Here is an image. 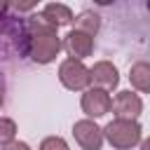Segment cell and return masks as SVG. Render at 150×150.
<instances>
[{
  "instance_id": "1",
  "label": "cell",
  "mask_w": 150,
  "mask_h": 150,
  "mask_svg": "<svg viewBox=\"0 0 150 150\" xmlns=\"http://www.w3.org/2000/svg\"><path fill=\"white\" fill-rule=\"evenodd\" d=\"M30 42H33V59L35 61H42V63L52 61L56 56L59 47H61V42L56 38V28L49 26L47 21H40L38 23V30L33 33Z\"/></svg>"
},
{
  "instance_id": "2",
  "label": "cell",
  "mask_w": 150,
  "mask_h": 150,
  "mask_svg": "<svg viewBox=\"0 0 150 150\" xmlns=\"http://www.w3.org/2000/svg\"><path fill=\"white\" fill-rule=\"evenodd\" d=\"M105 134H108V138H110L112 145L127 148V145H131L138 138V127L131 124V122H127V120H117V122H110L108 124Z\"/></svg>"
},
{
  "instance_id": "3",
  "label": "cell",
  "mask_w": 150,
  "mask_h": 150,
  "mask_svg": "<svg viewBox=\"0 0 150 150\" xmlns=\"http://www.w3.org/2000/svg\"><path fill=\"white\" fill-rule=\"evenodd\" d=\"M61 80H63V84L70 87V89H82V87L89 82V70H87L80 61L68 59V61L61 66Z\"/></svg>"
},
{
  "instance_id": "4",
  "label": "cell",
  "mask_w": 150,
  "mask_h": 150,
  "mask_svg": "<svg viewBox=\"0 0 150 150\" xmlns=\"http://www.w3.org/2000/svg\"><path fill=\"white\" fill-rule=\"evenodd\" d=\"M82 108H84L89 115H94V117L105 115L108 108H110V96H108L105 91H101V89H91V91L84 94V98H82Z\"/></svg>"
},
{
  "instance_id": "5",
  "label": "cell",
  "mask_w": 150,
  "mask_h": 150,
  "mask_svg": "<svg viewBox=\"0 0 150 150\" xmlns=\"http://www.w3.org/2000/svg\"><path fill=\"white\" fill-rule=\"evenodd\" d=\"M66 49H68L73 56L82 59V56H87V54L91 52V38H89L87 33L70 30V33L66 35Z\"/></svg>"
},
{
  "instance_id": "6",
  "label": "cell",
  "mask_w": 150,
  "mask_h": 150,
  "mask_svg": "<svg viewBox=\"0 0 150 150\" xmlns=\"http://www.w3.org/2000/svg\"><path fill=\"white\" fill-rule=\"evenodd\" d=\"M75 136L87 150H98L101 148V134L91 122H77L75 124Z\"/></svg>"
},
{
  "instance_id": "7",
  "label": "cell",
  "mask_w": 150,
  "mask_h": 150,
  "mask_svg": "<svg viewBox=\"0 0 150 150\" xmlns=\"http://www.w3.org/2000/svg\"><path fill=\"white\" fill-rule=\"evenodd\" d=\"M42 21H47L49 26H61V23H68L73 21V12L66 7V5H59V2H52L42 9Z\"/></svg>"
},
{
  "instance_id": "8",
  "label": "cell",
  "mask_w": 150,
  "mask_h": 150,
  "mask_svg": "<svg viewBox=\"0 0 150 150\" xmlns=\"http://www.w3.org/2000/svg\"><path fill=\"white\" fill-rule=\"evenodd\" d=\"M115 108H117V115H122V117H131V115H138V110H141V101H138L134 94L122 91V94L117 96V101H115Z\"/></svg>"
},
{
  "instance_id": "9",
  "label": "cell",
  "mask_w": 150,
  "mask_h": 150,
  "mask_svg": "<svg viewBox=\"0 0 150 150\" xmlns=\"http://www.w3.org/2000/svg\"><path fill=\"white\" fill-rule=\"evenodd\" d=\"M89 77H94L96 82H101V84H105V87H115V84H117V70H115L110 63H105V61L96 63Z\"/></svg>"
},
{
  "instance_id": "10",
  "label": "cell",
  "mask_w": 150,
  "mask_h": 150,
  "mask_svg": "<svg viewBox=\"0 0 150 150\" xmlns=\"http://www.w3.org/2000/svg\"><path fill=\"white\" fill-rule=\"evenodd\" d=\"M96 28H98V16H96V14L84 12V14H80V16H77V28H75V30L87 33V35H94V30H96Z\"/></svg>"
},
{
  "instance_id": "11",
  "label": "cell",
  "mask_w": 150,
  "mask_h": 150,
  "mask_svg": "<svg viewBox=\"0 0 150 150\" xmlns=\"http://www.w3.org/2000/svg\"><path fill=\"white\" fill-rule=\"evenodd\" d=\"M148 66L145 63H138V66H134V70H131V80H134V84L138 87V89H148Z\"/></svg>"
},
{
  "instance_id": "12",
  "label": "cell",
  "mask_w": 150,
  "mask_h": 150,
  "mask_svg": "<svg viewBox=\"0 0 150 150\" xmlns=\"http://www.w3.org/2000/svg\"><path fill=\"white\" fill-rule=\"evenodd\" d=\"M14 136V124L9 120H0V143H7Z\"/></svg>"
},
{
  "instance_id": "13",
  "label": "cell",
  "mask_w": 150,
  "mask_h": 150,
  "mask_svg": "<svg viewBox=\"0 0 150 150\" xmlns=\"http://www.w3.org/2000/svg\"><path fill=\"white\" fill-rule=\"evenodd\" d=\"M42 150H66V143L61 138H49L42 143Z\"/></svg>"
},
{
  "instance_id": "14",
  "label": "cell",
  "mask_w": 150,
  "mask_h": 150,
  "mask_svg": "<svg viewBox=\"0 0 150 150\" xmlns=\"http://www.w3.org/2000/svg\"><path fill=\"white\" fill-rule=\"evenodd\" d=\"M5 150H28V145H26V143H14V145H9V148H5Z\"/></svg>"
},
{
  "instance_id": "15",
  "label": "cell",
  "mask_w": 150,
  "mask_h": 150,
  "mask_svg": "<svg viewBox=\"0 0 150 150\" xmlns=\"http://www.w3.org/2000/svg\"><path fill=\"white\" fill-rule=\"evenodd\" d=\"M0 103H2V94H0Z\"/></svg>"
}]
</instances>
